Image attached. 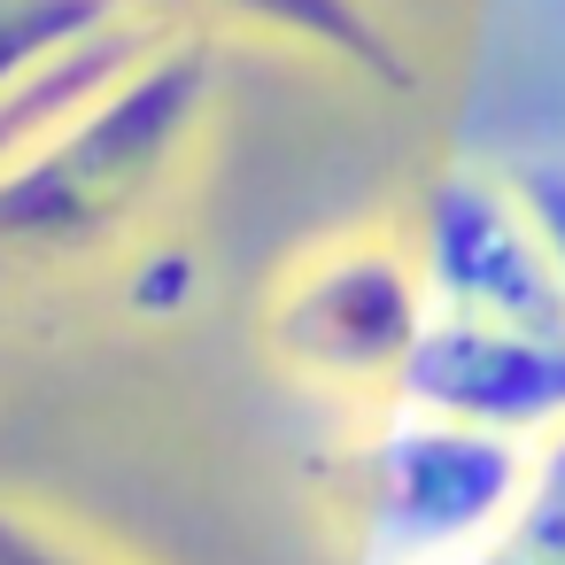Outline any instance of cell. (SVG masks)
Listing matches in <instances>:
<instances>
[{"mask_svg":"<svg viewBox=\"0 0 565 565\" xmlns=\"http://www.w3.org/2000/svg\"><path fill=\"white\" fill-rule=\"evenodd\" d=\"M395 395H403V411L457 418V426L542 449L550 434H565V333L426 310V326L395 372Z\"/></svg>","mask_w":565,"mask_h":565,"instance_id":"obj_2","label":"cell"},{"mask_svg":"<svg viewBox=\"0 0 565 565\" xmlns=\"http://www.w3.org/2000/svg\"><path fill=\"white\" fill-rule=\"evenodd\" d=\"M102 0H0V78L24 71L40 47H55L71 24H94Z\"/></svg>","mask_w":565,"mask_h":565,"instance_id":"obj_7","label":"cell"},{"mask_svg":"<svg viewBox=\"0 0 565 565\" xmlns=\"http://www.w3.org/2000/svg\"><path fill=\"white\" fill-rule=\"evenodd\" d=\"M503 179H511V194L526 202V217H534V233H542V248H550V264H557V287H565V163L534 156V163H519V171H503Z\"/></svg>","mask_w":565,"mask_h":565,"instance_id":"obj_8","label":"cell"},{"mask_svg":"<svg viewBox=\"0 0 565 565\" xmlns=\"http://www.w3.org/2000/svg\"><path fill=\"white\" fill-rule=\"evenodd\" d=\"M457 565H565V434L534 449L519 503L457 557Z\"/></svg>","mask_w":565,"mask_h":565,"instance_id":"obj_5","label":"cell"},{"mask_svg":"<svg viewBox=\"0 0 565 565\" xmlns=\"http://www.w3.org/2000/svg\"><path fill=\"white\" fill-rule=\"evenodd\" d=\"M534 449L403 411L372 465V557L380 565H457L526 488Z\"/></svg>","mask_w":565,"mask_h":565,"instance_id":"obj_1","label":"cell"},{"mask_svg":"<svg viewBox=\"0 0 565 565\" xmlns=\"http://www.w3.org/2000/svg\"><path fill=\"white\" fill-rule=\"evenodd\" d=\"M287 318H295V349L318 372H341V380L387 372L395 380L426 326V287H418V271H403L387 256H349V264L318 271Z\"/></svg>","mask_w":565,"mask_h":565,"instance_id":"obj_4","label":"cell"},{"mask_svg":"<svg viewBox=\"0 0 565 565\" xmlns=\"http://www.w3.org/2000/svg\"><path fill=\"white\" fill-rule=\"evenodd\" d=\"M418 287H426V310L565 333L557 264H550L526 202L511 194V179H488V171H449L434 186L426 241H418Z\"/></svg>","mask_w":565,"mask_h":565,"instance_id":"obj_3","label":"cell"},{"mask_svg":"<svg viewBox=\"0 0 565 565\" xmlns=\"http://www.w3.org/2000/svg\"><path fill=\"white\" fill-rule=\"evenodd\" d=\"M210 9L248 17V24H271V32H295V40H318V47L349 55V63H372L380 78L395 71V55H387L380 24L356 9V0H210Z\"/></svg>","mask_w":565,"mask_h":565,"instance_id":"obj_6","label":"cell"}]
</instances>
